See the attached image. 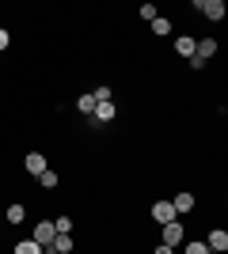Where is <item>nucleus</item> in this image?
I'll return each mask as SVG.
<instances>
[{"label": "nucleus", "instance_id": "nucleus-22", "mask_svg": "<svg viewBox=\"0 0 228 254\" xmlns=\"http://www.w3.org/2000/svg\"><path fill=\"white\" fill-rule=\"evenodd\" d=\"M206 64L209 61H202V57H190V68H194V72H206Z\"/></svg>", "mask_w": 228, "mask_h": 254}, {"label": "nucleus", "instance_id": "nucleus-20", "mask_svg": "<svg viewBox=\"0 0 228 254\" xmlns=\"http://www.w3.org/2000/svg\"><path fill=\"white\" fill-rule=\"evenodd\" d=\"M156 15H160V8H156V4H141V19H145V23H152Z\"/></svg>", "mask_w": 228, "mask_h": 254}, {"label": "nucleus", "instance_id": "nucleus-9", "mask_svg": "<svg viewBox=\"0 0 228 254\" xmlns=\"http://www.w3.org/2000/svg\"><path fill=\"white\" fill-rule=\"evenodd\" d=\"M194 193H175L171 197V209H175V216H183V212H194Z\"/></svg>", "mask_w": 228, "mask_h": 254}, {"label": "nucleus", "instance_id": "nucleus-4", "mask_svg": "<svg viewBox=\"0 0 228 254\" xmlns=\"http://www.w3.org/2000/svg\"><path fill=\"white\" fill-rule=\"evenodd\" d=\"M202 243L209 247V254H225L228 251V232L225 228H209V235L202 239Z\"/></svg>", "mask_w": 228, "mask_h": 254}, {"label": "nucleus", "instance_id": "nucleus-5", "mask_svg": "<svg viewBox=\"0 0 228 254\" xmlns=\"http://www.w3.org/2000/svg\"><path fill=\"white\" fill-rule=\"evenodd\" d=\"M54 235H57L54 220H38V224H34V232H31V239L38 247H50V243H54Z\"/></svg>", "mask_w": 228, "mask_h": 254}, {"label": "nucleus", "instance_id": "nucleus-18", "mask_svg": "<svg viewBox=\"0 0 228 254\" xmlns=\"http://www.w3.org/2000/svg\"><path fill=\"white\" fill-rule=\"evenodd\" d=\"M54 228H57V235H73V220H69V216H57Z\"/></svg>", "mask_w": 228, "mask_h": 254}, {"label": "nucleus", "instance_id": "nucleus-6", "mask_svg": "<svg viewBox=\"0 0 228 254\" xmlns=\"http://www.w3.org/2000/svg\"><path fill=\"white\" fill-rule=\"evenodd\" d=\"M114 118H118V106L114 103H95V114L87 118V126L99 129V122H114Z\"/></svg>", "mask_w": 228, "mask_h": 254}, {"label": "nucleus", "instance_id": "nucleus-10", "mask_svg": "<svg viewBox=\"0 0 228 254\" xmlns=\"http://www.w3.org/2000/svg\"><path fill=\"white\" fill-rule=\"evenodd\" d=\"M11 254H54L50 247H38L34 239H19V243L11 247Z\"/></svg>", "mask_w": 228, "mask_h": 254}, {"label": "nucleus", "instance_id": "nucleus-12", "mask_svg": "<svg viewBox=\"0 0 228 254\" xmlns=\"http://www.w3.org/2000/svg\"><path fill=\"white\" fill-rule=\"evenodd\" d=\"M4 220H8V228H11V224H23V220H27V205H19V201L8 205V216H4Z\"/></svg>", "mask_w": 228, "mask_h": 254}, {"label": "nucleus", "instance_id": "nucleus-11", "mask_svg": "<svg viewBox=\"0 0 228 254\" xmlns=\"http://www.w3.org/2000/svg\"><path fill=\"white\" fill-rule=\"evenodd\" d=\"M194 46H198V38H190V34H179V38H175V53L186 57V61L194 57Z\"/></svg>", "mask_w": 228, "mask_h": 254}, {"label": "nucleus", "instance_id": "nucleus-13", "mask_svg": "<svg viewBox=\"0 0 228 254\" xmlns=\"http://www.w3.org/2000/svg\"><path fill=\"white\" fill-rule=\"evenodd\" d=\"M50 251H54V254H73V235H54Z\"/></svg>", "mask_w": 228, "mask_h": 254}, {"label": "nucleus", "instance_id": "nucleus-21", "mask_svg": "<svg viewBox=\"0 0 228 254\" xmlns=\"http://www.w3.org/2000/svg\"><path fill=\"white\" fill-rule=\"evenodd\" d=\"M8 46H11V34H8V31H4V27H0V53L8 50Z\"/></svg>", "mask_w": 228, "mask_h": 254}, {"label": "nucleus", "instance_id": "nucleus-14", "mask_svg": "<svg viewBox=\"0 0 228 254\" xmlns=\"http://www.w3.org/2000/svg\"><path fill=\"white\" fill-rule=\"evenodd\" d=\"M149 27H152V34H156V38H163V34H171V19H167V15H156V19H152Z\"/></svg>", "mask_w": 228, "mask_h": 254}, {"label": "nucleus", "instance_id": "nucleus-17", "mask_svg": "<svg viewBox=\"0 0 228 254\" xmlns=\"http://www.w3.org/2000/svg\"><path fill=\"white\" fill-rule=\"evenodd\" d=\"M183 254H209V247L202 243V239H190V243L183 247Z\"/></svg>", "mask_w": 228, "mask_h": 254}, {"label": "nucleus", "instance_id": "nucleus-19", "mask_svg": "<svg viewBox=\"0 0 228 254\" xmlns=\"http://www.w3.org/2000/svg\"><path fill=\"white\" fill-rule=\"evenodd\" d=\"M91 99H95V103H110V87H107V84H99L95 91H91Z\"/></svg>", "mask_w": 228, "mask_h": 254}, {"label": "nucleus", "instance_id": "nucleus-7", "mask_svg": "<svg viewBox=\"0 0 228 254\" xmlns=\"http://www.w3.org/2000/svg\"><path fill=\"white\" fill-rule=\"evenodd\" d=\"M46 167H50V159H46L42 152H27V159H23V171H27L31 179H38Z\"/></svg>", "mask_w": 228, "mask_h": 254}, {"label": "nucleus", "instance_id": "nucleus-16", "mask_svg": "<svg viewBox=\"0 0 228 254\" xmlns=\"http://www.w3.org/2000/svg\"><path fill=\"white\" fill-rule=\"evenodd\" d=\"M38 182H42V190H57V182H61V175H57V171H50V167H46L42 175H38Z\"/></svg>", "mask_w": 228, "mask_h": 254}, {"label": "nucleus", "instance_id": "nucleus-3", "mask_svg": "<svg viewBox=\"0 0 228 254\" xmlns=\"http://www.w3.org/2000/svg\"><path fill=\"white\" fill-rule=\"evenodd\" d=\"M149 216L156 224H171V220H179V216H175V209H171V201H167V197H160V201H152V209H149Z\"/></svg>", "mask_w": 228, "mask_h": 254}, {"label": "nucleus", "instance_id": "nucleus-24", "mask_svg": "<svg viewBox=\"0 0 228 254\" xmlns=\"http://www.w3.org/2000/svg\"><path fill=\"white\" fill-rule=\"evenodd\" d=\"M0 224H4V216H0Z\"/></svg>", "mask_w": 228, "mask_h": 254}, {"label": "nucleus", "instance_id": "nucleus-2", "mask_svg": "<svg viewBox=\"0 0 228 254\" xmlns=\"http://www.w3.org/2000/svg\"><path fill=\"white\" fill-rule=\"evenodd\" d=\"M194 8L202 11L209 23H221V19H225V11H228V8H225V0H194Z\"/></svg>", "mask_w": 228, "mask_h": 254}, {"label": "nucleus", "instance_id": "nucleus-15", "mask_svg": "<svg viewBox=\"0 0 228 254\" xmlns=\"http://www.w3.org/2000/svg\"><path fill=\"white\" fill-rule=\"evenodd\" d=\"M76 110H80V114H84V118H91V114H95V99H91V91L76 99Z\"/></svg>", "mask_w": 228, "mask_h": 254}, {"label": "nucleus", "instance_id": "nucleus-1", "mask_svg": "<svg viewBox=\"0 0 228 254\" xmlns=\"http://www.w3.org/2000/svg\"><path fill=\"white\" fill-rule=\"evenodd\" d=\"M160 243H163V247H171V251H175V247H183V243H186V228H183L179 220L163 224V228H160Z\"/></svg>", "mask_w": 228, "mask_h": 254}, {"label": "nucleus", "instance_id": "nucleus-8", "mask_svg": "<svg viewBox=\"0 0 228 254\" xmlns=\"http://www.w3.org/2000/svg\"><path fill=\"white\" fill-rule=\"evenodd\" d=\"M217 50H221V42H217V38H198V46H194V57L209 61V57H217Z\"/></svg>", "mask_w": 228, "mask_h": 254}, {"label": "nucleus", "instance_id": "nucleus-23", "mask_svg": "<svg viewBox=\"0 0 228 254\" xmlns=\"http://www.w3.org/2000/svg\"><path fill=\"white\" fill-rule=\"evenodd\" d=\"M152 254H175V251H171V247H163V243H160V247H156Z\"/></svg>", "mask_w": 228, "mask_h": 254}]
</instances>
